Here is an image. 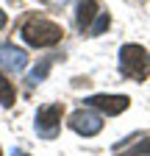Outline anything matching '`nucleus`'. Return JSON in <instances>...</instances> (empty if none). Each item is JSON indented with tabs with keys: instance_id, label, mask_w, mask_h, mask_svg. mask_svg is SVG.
Instances as JSON below:
<instances>
[{
	"instance_id": "f257e3e1",
	"label": "nucleus",
	"mask_w": 150,
	"mask_h": 156,
	"mask_svg": "<svg viewBox=\"0 0 150 156\" xmlns=\"http://www.w3.org/2000/svg\"><path fill=\"white\" fill-rule=\"evenodd\" d=\"M20 34H22V39L31 48H50L56 42H61L64 31H61V25L50 23V20H45V17H31L28 23H22Z\"/></svg>"
},
{
	"instance_id": "f03ea898",
	"label": "nucleus",
	"mask_w": 150,
	"mask_h": 156,
	"mask_svg": "<svg viewBox=\"0 0 150 156\" xmlns=\"http://www.w3.org/2000/svg\"><path fill=\"white\" fill-rule=\"evenodd\" d=\"M120 70L122 75L134 78V81H145L150 75V53L142 45H122L120 50Z\"/></svg>"
},
{
	"instance_id": "7ed1b4c3",
	"label": "nucleus",
	"mask_w": 150,
	"mask_h": 156,
	"mask_svg": "<svg viewBox=\"0 0 150 156\" xmlns=\"http://www.w3.org/2000/svg\"><path fill=\"white\" fill-rule=\"evenodd\" d=\"M61 128V103H50L45 109H39L36 114V134L45 136V140H53Z\"/></svg>"
},
{
	"instance_id": "20e7f679",
	"label": "nucleus",
	"mask_w": 150,
	"mask_h": 156,
	"mask_svg": "<svg viewBox=\"0 0 150 156\" xmlns=\"http://www.w3.org/2000/svg\"><path fill=\"white\" fill-rule=\"evenodd\" d=\"M86 106H92V109H100V112H106V114H122L125 109H128V103H131V98L128 95H92V98H86L84 101Z\"/></svg>"
},
{
	"instance_id": "39448f33",
	"label": "nucleus",
	"mask_w": 150,
	"mask_h": 156,
	"mask_svg": "<svg viewBox=\"0 0 150 156\" xmlns=\"http://www.w3.org/2000/svg\"><path fill=\"white\" fill-rule=\"evenodd\" d=\"M70 128L78 131V134H84V136H95V134H100L103 120H100V114L81 109V112H75V114L70 117Z\"/></svg>"
},
{
	"instance_id": "423d86ee",
	"label": "nucleus",
	"mask_w": 150,
	"mask_h": 156,
	"mask_svg": "<svg viewBox=\"0 0 150 156\" xmlns=\"http://www.w3.org/2000/svg\"><path fill=\"white\" fill-rule=\"evenodd\" d=\"M0 67L9 73H22L28 67V53L14 45H0Z\"/></svg>"
},
{
	"instance_id": "0eeeda50",
	"label": "nucleus",
	"mask_w": 150,
	"mask_h": 156,
	"mask_svg": "<svg viewBox=\"0 0 150 156\" xmlns=\"http://www.w3.org/2000/svg\"><path fill=\"white\" fill-rule=\"evenodd\" d=\"M97 17V0H78V14H75V23L81 31H89L92 20Z\"/></svg>"
},
{
	"instance_id": "6e6552de",
	"label": "nucleus",
	"mask_w": 150,
	"mask_h": 156,
	"mask_svg": "<svg viewBox=\"0 0 150 156\" xmlns=\"http://www.w3.org/2000/svg\"><path fill=\"white\" fill-rule=\"evenodd\" d=\"M50 64H53V58H42V64H36V67L31 70V75H28V87L42 84L45 78H47V70H50Z\"/></svg>"
},
{
	"instance_id": "1a4fd4ad",
	"label": "nucleus",
	"mask_w": 150,
	"mask_h": 156,
	"mask_svg": "<svg viewBox=\"0 0 150 156\" xmlns=\"http://www.w3.org/2000/svg\"><path fill=\"white\" fill-rule=\"evenodd\" d=\"M0 106H14V87H11V81L0 73Z\"/></svg>"
},
{
	"instance_id": "9d476101",
	"label": "nucleus",
	"mask_w": 150,
	"mask_h": 156,
	"mask_svg": "<svg viewBox=\"0 0 150 156\" xmlns=\"http://www.w3.org/2000/svg\"><path fill=\"white\" fill-rule=\"evenodd\" d=\"M108 23H111V17H108V14H97L95 25H89V36H100V34L108 28Z\"/></svg>"
},
{
	"instance_id": "9b49d317",
	"label": "nucleus",
	"mask_w": 150,
	"mask_h": 156,
	"mask_svg": "<svg viewBox=\"0 0 150 156\" xmlns=\"http://www.w3.org/2000/svg\"><path fill=\"white\" fill-rule=\"evenodd\" d=\"M131 153H134V156H145V153H150V140H142L139 145H134V148H131Z\"/></svg>"
},
{
	"instance_id": "f8f14e48",
	"label": "nucleus",
	"mask_w": 150,
	"mask_h": 156,
	"mask_svg": "<svg viewBox=\"0 0 150 156\" xmlns=\"http://www.w3.org/2000/svg\"><path fill=\"white\" fill-rule=\"evenodd\" d=\"M6 25V11H0V28Z\"/></svg>"
},
{
	"instance_id": "ddd939ff",
	"label": "nucleus",
	"mask_w": 150,
	"mask_h": 156,
	"mask_svg": "<svg viewBox=\"0 0 150 156\" xmlns=\"http://www.w3.org/2000/svg\"><path fill=\"white\" fill-rule=\"evenodd\" d=\"M11 156H25V153H22V151H17V148H14V153H11Z\"/></svg>"
},
{
	"instance_id": "4468645a",
	"label": "nucleus",
	"mask_w": 150,
	"mask_h": 156,
	"mask_svg": "<svg viewBox=\"0 0 150 156\" xmlns=\"http://www.w3.org/2000/svg\"><path fill=\"white\" fill-rule=\"evenodd\" d=\"M0 156H3V153H0Z\"/></svg>"
}]
</instances>
